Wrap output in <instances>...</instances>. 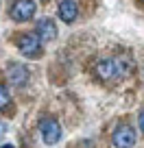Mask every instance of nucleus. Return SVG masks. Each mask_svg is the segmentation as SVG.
Returning <instances> with one entry per match:
<instances>
[{"instance_id": "3", "label": "nucleus", "mask_w": 144, "mask_h": 148, "mask_svg": "<svg viewBox=\"0 0 144 148\" xmlns=\"http://www.w3.org/2000/svg\"><path fill=\"white\" fill-rule=\"evenodd\" d=\"M112 142L116 148H133L135 146V131L129 124H118L112 135Z\"/></svg>"}, {"instance_id": "5", "label": "nucleus", "mask_w": 144, "mask_h": 148, "mask_svg": "<svg viewBox=\"0 0 144 148\" xmlns=\"http://www.w3.org/2000/svg\"><path fill=\"white\" fill-rule=\"evenodd\" d=\"M39 133H42L44 142L46 144H57L61 137V126L57 120H52V118H44L42 122H39Z\"/></svg>"}, {"instance_id": "6", "label": "nucleus", "mask_w": 144, "mask_h": 148, "mask_svg": "<svg viewBox=\"0 0 144 148\" xmlns=\"http://www.w3.org/2000/svg\"><path fill=\"white\" fill-rule=\"evenodd\" d=\"M7 76H9L11 85L22 87V85H26V81H28V70L24 68V65H20V63H11L9 70H7Z\"/></svg>"}, {"instance_id": "2", "label": "nucleus", "mask_w": 144, "mask_h": 148, "mask_svg": "<svg viewBox=\"0 0 144 148\" xmlns=\"http://www.w3.org/2000/svg\"><path fill=\"white\" fill-rule=\"evenodd\" d=\"M18 48H20V52H22L24 57L35 59V57H39V52H42V39H39V35H35V33H26V35L20 37Z\"/></svg>"}, {"instance_id": "7", "label": "nucleus", "mask_w": 144, "mask_h": 148, "mask_svg": "<svg viewBox=\"0 0 144 148\" xmlns=\"http://www.w3.org/2000/svg\"><path fill=\"white\" fill-rule=\"evenodd\" d=\"M37 35H39V39H42V42H50V39H55V37H57L55 20H50V18L39 20V24H37Z\"/></svg>"}, {"instance_id": "1", "label": "nucleus", "mask_w": 144, "mask_h": 148, "mask_svg": "<svg viewBox=\"0 0 144 148\" xmlns=\"http://www.w3.org/2000/svg\"><path fill=\"white\" fill-rule=\"evenodd\" d=\"M96 72H98V76H101L103 81H112V79H116V76L127 74L129 70H127L125 63H122V57H118V59H103V61H98Z\"/></svg>"}, {"instance_id": "8", "label": "nucleus", "mask_w": 144, "mask_h": 148, "mask_svg": "<svg viewBox=\"0 0 144 148\" xmlns=\"http://www.w3.org/2000/svg\"><path fill=\"white\" fill-rule=\"evenodd\" d=\"M59 15L63 22H74L76 15H79V7H76L74 0H61L59 2Z\"/></svg>"}, {"instance_id": "11", "label": "nucleus", "mask_w": 144, "mask_h": 148, "mask_svg": "<svg viewBox=\"0 0 144 148\" xmlns=\"http://www.w3.org/2000/svg\"><path fill=\"white\" fill-rule=\"evenodd\" d=\"M5 131H7V124H5V122H0V133H5Z\"/></svg>"}, {"instance_id": "12", "label": "nucleus", "mask_w": 144, "mask_h": 148, "mask_svg": "<svg viewBox=\"0 0 144 148\" xmlns=\"http://www.w3.org/2000/svg\"><path fill=\"white\" fill-rule=\"evenodd\" d=\"M2 148H13V146H11V144H5V146H2Z\"/></svg>"}, {"instance_id": "4", "label": "nucleus", "mask_w": 144, "mask_h": 148, "mask_svg": "<svg viewBox=\"0 0 144 148\" xmlns=\"http://www.w3.org/2000/svg\"><path fill=\"white\" fill-rule=\"evenodd\" d=\"M35 15V0H15L11 7V18L15 22H26Z\"/></svg>"}, {"instance_id": "10", "label": "nucleus", "mask_w": 144, "mask_h": 148, "mask_svg": "<svg viewBox=\"0 0 144 148\" xmlns=\"http://www.w3.org/2000/svg\"><path fill=\"white\" fill-rule=\"evenodd\" d=\"M140 129H142V133H144V111L140 113Z\"/></svg>"}, {"instance_id": "9", "label": "nucleus", "mask_w": 144, "mask_h": 148, "mask_svg": "<svg viewBox=\"0 0 144 148\" xmlns=\"http://www.w3.org/2000/svg\"><path fill=\"white\" fill-rule=\"evenodd\" d=\"M9 100H11V98H9V92H7V87H5V85H0V109L9 105Z\"/></svg>"}]
</instances>
